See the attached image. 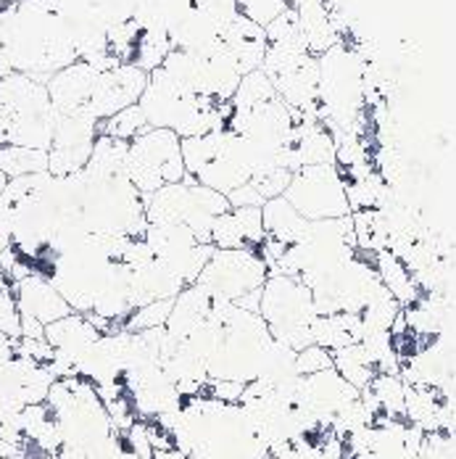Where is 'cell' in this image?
Masks as SVG:
<instances>
[{"mask_svg":"<svg viewBox=\"0 0 456 459\" xmlns=\"http://www.w3.org/2000/svg\"><path fill=\"white\" fill-rule=\"evenodd\" d=\"M0 40L11 69L40 82L80 58L53 0H16L5 8L0 13Z\"/></svg>","mask_w":456,"mask_h":459,"instance_id":"cell-1","label":"cell"},{"mask_svg":"<svg viewBox=\"0 0 456 459\" xmlns=\"http://www.w3.org/2000/svg\"><path fill=\"white\" fill-rule=\"evenodd\" d=\"M175 446L206 459H267L270 446L259 436L251 414L240 404L198 394L183 402L177 425L169 430Z\"/></svg>","mask_w":456,"mask_h":459,"instance_id":"cell-2","label":"cell"},{"mask_svg":"<svg viewBox=\"0 0 456 459\" xmlns=\"http://www.w3.org/2000/svg\"><path fill=\"white\" fill-rule=\"evenodd\" d=\"M80 222L92 235L142 238L148 228L142 193L127 175H90L82 169Z\"/></svg>","mask_w":456,"mask_h":459,"instance_id":"cell-3","label":"cell"},{"mask_svg":"<svg viewBox=\"0 0 456 459\" xmlns=\"http://www.w3.org/2000/svg\"><path fill=\"white\" fill-rule=\"evenodd\" d=\"M259 315L264 317L274 341L301 351L314 343L312 325L317 320L314 296L301 277L270 275L262 285Z\"/></svg>","mask_w":456,"mask_h":459,"instance_id":"cell-4","label":"cell"},{"mask_svg":"<svg viewBox=\"0 0 456 459\" xmlns=\"http://www.w3.org/2000/svg\"><path fill=\"white\" fill-rule=\"evenodd\" d=\"M172 48L206 53L240 13L235 0H156Z\"/></svg>","mask_w":456,"mask_h":459,"instance_id":"cell-5","label":"cell"},{"mask_svg":"<svg viewBox=\"0 0 456 459\" xmlns=\"http://www.w3.org/2000/svg\"><path fill=\"white\" fill-rule=\"evenodd\" d=\"M125 175L142 195L187 178L183 161V138L172 130L148 127L127 145Z\"/></svg>","mask_w":456,"mask_h":459,"instance_id":"cell-6","label":"cell"},{"mask_svg":"<svg viewBox=\"0 0 456 459\" xmlns=\"http://www.w3.org/2000/svg\"><path fill=\"white\" fill-rule=\"evenodd\" d=\"M346 185L348 180L338 164H314L296 169L282 195L309 222L340 220L351 214Z\"/></svg>","mask_w":456,"mask_h":459,"instance_id":"cell-7","label":"cell"},{"mask_svg":"<svg viewBox=\"0 0 456 459\" xmlns=\"http://www.w3.org/2000/svg\"><path fill=\"white\" fill-rule=\"evenodd\" d=\"M270 277V267L254 248H217L195 285L203 288L211 299L240 301L243 296L259 290Z\"/></svg>","mask_w":456,"mask_h":459,"instance_id":"cell-8","label":"cell"},{"mask_svg":"<svg viewBox=\"0 0 456 459\" xmlns=\"http://www.w3.org/2000/svg\"><path fill=\"white\" fill-rule=\"evenodd\" d=\"M98 138V122L90 117H58L53 143L47 148V172L53 178L77 175L85 169Z\"/></svg>","mask_w":456,"mask_h":459,"instance_id":"cell-9","label":"cell"},{"mask_svg":"<svg viewBox=\"0 0 456 459\" xmlns=\"http://www.w3.org/2000/svg\"><path fill=\"white\" fill-rule=\"evenodd\" d=\"M362 391H357L351 383H346L335 368L322 369L314 375H306L298 380L293 402L296 407H301L304 412L314 414L317 420L332 425L335 414H340L346 407H351L359 399Z\"/></svg>","mask_w":456,"mask_h":459,"instance_id":"cell-10","label":"cell"},{"mask_svg":"<svg viewBox=\"0 0 456 459\" xmlns=\"http://www.w3.org/2000/svg\"><path fill=\"white\" fill-rule=\"evenodd\" d=\"M145 82H148V72L137 69L135 64H116L100 72L88 106V117L95 122H103L116 111L135 106L145 91Z\"/></svg>","mask_w":456,"mask_h":459,"instance_id":"cell-11","label":"cell"},{"mask_svg":"<svg viewBox=\"0 0 456 459\" xmlns=\"http://www.w3.org/2000/svg\"><path fill=\"white\" fill-rule=\"evenodd\" d=\"M98 69L88 61H74L46 80V91L58 117H88L92 91L98 82Z\"/></svg>","mask_w":456,"mask_h":459,"instance_id":"cell-12","label":"cell"},{"mask_svg":"<svg viewBox=\"0 0 456 459\" xmlns=\"http://www.w3.org/2000/svg\"><path fill=\"white\" fill-rule=\"evenodd\" d=\"M13 296H16L19 315L38 320L40 325H50V322L72 315V307L61 299V293L40 273H32L24 280L13 282Z\"/></svg>","mask_w":456,"mask_h":459,"instance_id":"cell-13","label":"cell"},{"mask_svg":"<svg viewBox=\"0 0 456 459\" xmlns=\"http://www.w3.org/2000/svg\"><path fill=\"white\" fill-rule=\"evenodd\" d=\"M219 43L229 53V58L235 61V66H237L240 74H248V72L262 69L264 56H267V48H270L264 27L256 24V22H251V19H245L243 13H237L229 22V27L222 32V38H219Z\"/></svg>","mask_w":456,"mask_h":459,"instance_id":"cell-14","label":"cell"},{"mask_svg":"<svg viewBox=\"0 0 456 459\" xmlns=\"http://www.w3.org/2000/svg\"><path fill=\"white\" fill-rule=\"evenodd\" d=\"M267 232L262 222V206L248 209H229L222 217H217L211 228V246L214 248H254L264 243Z\"/></svg>","mask_w":456,"mask_h":459,"instance_id":"cell-15","label":"cell"},{"mask_svg":"<svg viewBox=\"0 0 456 459\" xmlns=\"http://www.w3.org/2000/svg\"><path fill=\"white\" fill-rule=\"evenodd\" d=\"M209 312H211V296L203 288H198L195 282L187 285L183 293L175 299L172 315H169V320L164 325L169 341L172 343H183L195 327H201L206 322Z\"/></svg>","mask_w":456,"mask_h":459,"instance_id":"cell-16","label":"cell"},{"mask_svg":"<svg viewBox=\"0 0 456 459\" xmlns=\"http://www.w3.org/2000/svg\"><path fill=\"white\" fill-rule=\"evenodd\" d=\"M262 222H264V232L267 238H274L285 246H296L306 238V232L312 228V222L306 217H301L296 212V206L285 198V195H277L264 201L262 206Z\"/></svg>","mask_w":456,"mask_h":459,"instance_id":"cell-17","label":"cell"},{"mask_svg":"<svg viewBox=\"0 0 456 459\" xmlns=\"http://www.w3.org/2000/svg\"><path fill=\"white\" fill-rule=\"evenodd\" d=\"M374 270H377L380 282L385 285V290L401 304V309H407V307L419 301L422 288L417 285V280L409 273V267L393 251H388V248L374 251Z\"/></svg>","mask_w":456,"mask_h":459,"instance_id":"cell-18","label":"cell"},{"mask_svg":"<svg viewBox=\"0 0 456 459\" xmlns=\"http://www.w3.org/2000/svg\"><path fill=\"white\" fill-rule=\"evenodd\" d=\"M100 333L92 327V322L80 315V312H72L61 320L50 322L46 325V341L56 349V351H64L69 357L80 354L82 349H88L92 341H98Z\"/></svg>","mask_w":456,"mask_h":459,"instance_id":"cell-19","label":"cell"},{"mask_svg":"<svg viewBox=\"0 0 456 459\" xmlns=\"http://www.w3.org/2000/svg\"><path fill=\"white\" fill-rule=\"evenodd\" d=\"M332 368L357 391H365L377 375V368L372 365V359H369V354H366L362 343H348V346L332 351Z\"/></svg>","mask_w":456,"mask_h":459,"instance_id":"cell-20","label":"cell"},{"mask_svg":"<svg viewBox=\"0 0 456 459\" xmlns=\"http://www.w3.org/2000/svg\"><path fill=\"white\" fill-rule=\"evenodd\" d=\"M0 172L8 180L47 172V151L27 145H0Z\"/></svg>","mask_w":456,"mask_h":459,"instance_id":"cell-21","label":"cell"},{"mask_svg":"<svg viewBox=\"0 0 456 459\" xmlns=\"http://www.w3.org/2000/svg\"><path fill=\"white\" fill-rule=\"evenodd\" d=\"M274 95H277V91H274V85L270 82V77L262 69H256V72L243 74L237 91L229 98V106L232 108H251V106H259L264 100H272Z\"/></svg>","mask_w":456,"mask_h":459,"instance_id":"cell-22","label":"cell"},{"mask_svg":"<svg viewBox=\"0 0 456 459\" xmlns=\"http://www.w3.org/2000/svg\"><path fill=\"white\" fill-rule=\"evenodd\" d=\"M142 130H148V125H145V117H142V111H140L137 103L135 106L122 108V111H116V114H111V117L103 119V122H98V133H100V135L125 140V143H130L133 138H137Z\"/></svg>","mask_w":456,"mask_h":459,"instance_id":"cell-23","label":"cell"},{"mask_svg":"<svg viewBox=\"0 0 456 459\" xmlns=\"http://www.w3.org/2000/svg\"><path fill=\"white\" fill-rule=\"evenodd\" d=\"M172 304H175V299H159V301H151L145 307H137L135 312L125 320V330L127 333H142V330L164 327L169 315H172Z\"/></svg>","mask_w":456,"mask_h":459,"instance_id":"cell-24","label":"cell"},{"mask_svg":"<svg viewBox=\"0 0 456 459\" xmlns=\"http://www.w3.org/2000/svg\"><path fill=\"white\" fill-rule=\"evenodd\" d=\"M90 3L108 24H119V22L135 19L151 0H90Z\"/></svg>","mask_w":456,"mask_h":459,"instance_id":"cell-25","label":"cell"},{"mask_svg":"<svg viewBox=\"0 0 456 459\" xmlns=\"http://www.w3.org/2000/svg\"><path fill=\"white\" fill-rule=\"evenodd\" d=\"M235 3H237V11L245 19H251V22H256L262 27H267L270 22H274L288 8V0H235Z\"/></svg>","mask_w":456,"mask_h":459,"instance_id":"cell-26","label":"cell"},{"mask_svg":"<svg viewBox=\"0 0 456 459\" xmlns=\"http://www.w3.org/2000/svg\"><path fill=\"white\" fill-rule=\"evenodd\" d=\"M0 333L19 338L22 335V315L16 307V296L11 293V285L3 282L0 285Z\"/></svg>","mask_w":456,"mask_h":459,"instance_id":"cell-27","label":"cell"},{"mask_svg":"<svg viewBox=\"0 0 456 459\" xmlns=\"http://www.w3.org/2000/svg\"><path fill=\"white\" fill-rule=\"evenodd\" d=\"M327 368H332V351L322 349L317 343H312V346L296 351V369H298L301 377L314 375V372H322V369Z\"/></svg>","mask_w":456,"mask_h":459,"instance_id":"cell-28","label":"cell"},{"mask_svg":"<svg viewBox=\"0 0 456 459\" xmlns=\"http://www.w3.org/2000/svg\"><path fill=\"white\" fill-rule=\"evenodd\" d=\"M290 178H293V172H288V169H270V172L254 175L251 183H254V187L259 190V195H262L264 201H270V198H277V195L285 193Z\"/></svg>","mask_w":456,"mask_h":459,"instance_id":"cell-29","label":"cell"},{"mask_svg":"<svg viewBox=\"0 0 456 459\" xmlns=\"http://www.w3.org/2000/svg\"><path fill=\"white\" fill-rule=\"evenodd\" d=\"M245 385L248 383H237V380H209V396L228 402V404H240Z\"/></svg>","mask_w":456,"mask_h":459,"instance_id":"cell-30","label":"cell"},{"mask_svg":"<svg viewBox=\"0 0 456 459\" xmlns=\"http://www.w3.org/2000/svg\"><path fill=\"white\" fill-rule=\"evenodd\" d=\"M228 201L232 209H248V206H264V198L259 195V190L248 180L245 185L235 187L228 193Z\"/></svg>","mask_w":456,"mask_h":459,"instance_id":"cell-31","label":"cell"},{"mask_svg":"<svg viewBox=\"0 0 456 459\" xmlns=\"http://www.w3.org/2000/svg\"><path fill=\"white\" fill-rule=\"evenodd\" d=\"M153 459H206L203 455L193 452V449H180V446H169V449H159L153 452Z\"/></svg>","mask_w":456,"mask_h":459,"instance_id":"cell-32","label":"cell"},{"mask_svg":"<svg viewBox=\"0 0 456 459\" xmlns=\"http://www.w3.org/2000/svg\"><path fill=\"white\" fill-rule=\"evenodd\" d=\"M13 3H16V0H0V13H3L5 8H11Z\"/></svg>","mask_w":456,"mask_h":459,"instance_id":"cell-33","label":"cell"},{"mask_svg":"<svg viewBox=\"0 0 456 459\" xmlns=\"http://www.w3.org/2000/svg\"><path fill=\"white\" fill-rule=\"evenodd\" d=\"M3 282H8V280H5V277L0 275V285H3Z\"/></svg>","mask_w":456,"mask_h":459,"instance_id":"cell-34","label":"cell"},{"mask_svg":"<svg viewBox=\"0 0 456 459\" xmlns=\"http://www.w3.org/2000/svg\"><path fill=\"white\" fill-rule=\"evenodd\" d=\"M267 459H272V457H267Z\"/></svg>","mask_w":456,"mask_h":459,"instance_id":"cell-35","label":"cell"}]
</instances>
